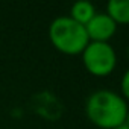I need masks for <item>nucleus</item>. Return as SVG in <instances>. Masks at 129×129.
<instances>
[{
    "mask_svg": "<svg viewBox=\"0 0 129 129\" xmlns=\"http://www.w3.org/2000/svg\"><path fill=\"white\" fill-rule=\"evenodd\" d=\"M85 30L90 41L108 43L117 30V23L106 12H96V15L85 24Z\"/></svg>",
    "mask_w": 129,
    "mask_h": 129,
    "instance_id": "20e7f679",
    "label": "nucleus"
},
{
    "mask_svg": "<svg viewBox=\"0 0 129 129\" xmlns=\"http://www.w3.org/2000/svg\"><path fill=\"white\" fill-rule=\"evenodd\" d=\"M81 55L85 70L96 78H105L115 69L117 55L109 43L90 41Z\"/></svg>",
    "mask_w": 129,
    "mask_h": 129,
    "instance_id": "7ed1b4c3",
    "label": "nucleus"
},
{
    "mask_svg": "<svg viewBox=\"0 0 129 129\" xmlns=\"http://www.w3.org/2000/svg\"><path fill=\"white\" fill-rule=\"evenodd\" d=\"M127 111L126 100L111 90H97L91 93L85 103L88 120L100 129H114L124 124Z\"/></svg>",
    "mask_w": 129,
    "mask_h": 129,
    "instance_id": "f257e3e1",
    "label": "nucleus"
},
{
    "mask_svg": "<svg viewBox=\"0 0 129 129\" xmlns=\"http://www.w3.org/2000/svg\"><path fill=\"white\" fill-rule=\"evenodd\" d=\"M106 14L117 24H129V0H109Z\"/></svg>",
    "mask_w": 129,
    "mask_h": 129,
    "instance_id": "39448f33",
    "label": "nucleus"
},
{
    "mask_svg": "<svg viewBox=\"0 0 129 129\" xmlns=\"http://www.w3.org/2000/svg\"><path fill=\"white\" fill-rule=\"evenodd\" d=\"M114 129H129L126 124H121V126H118V127H114Z\"/></svg>",
    "mask_w": 129,
    "mask_h": 129,
    "instance_id": "1a4fd4ad",
    "label": "nucleus"
},
{
    "mask_svg": "<svg viewBox=\"0 0 129 129\" xmlns=\"http://www.w3.org/2000/svg\"><path fill=\"white\" fill-rule=\"evenodd\" d=\"M120 88H121V96L123 99L129 100V69L123 73L121 76V82H120Z\"/></svg>",
    "mask_w": 129,
    "mask_h": 129,
    "instance_id": "0eeeda50",
    "label": "nucleus"
},
{
    "mask_svg": "<svg viewBox=\"0 0 129 129\" xmlns=\"http://www.w3.org/2000/svg\"><path fill=\"white\" fill-rule=\"evenodd\" d=\"M127 58H129V46H127Z\"/></svg>",
    "mask_w": 129,
    "mask_h": 129,
    "instance_id": "9d476101",
    "label": "nucleus"
},
{
    "mask_svg": "<svg viewBox=\"0 0 129 129\" xmlns=\"http://www.w3.org/2000/svg\"><path fill=\"white\" fill-rule=\"evenodd\" d=\"M96 15V8L93 3L87 2V0H81V2H76L72 5L70 8V18H73L75 21H78L79 24L85 26L93 17Z\"/></svg>",
    "mask_w": 129,
    "mask_h": 129,
    "instance_id": "423d86ee",
    "label": "nucleus"
},
{
    "mask_svg": "<svg viewBox=\"0 0 129 129\" xmlns=\"http://www.w3.org/2000/svg\"><path fill=\"white\" fill-rule=\"evenodd\" d=\"M124 124L129 127V111H127V115H126V121H124Z\"/></svg>",
    "mask_w": 129,
    "mask_h": 129,
    "instance_id": "6e6552de",
    "label": "nucleus"
},
{
    "mask_svg": "<svg viewBox=\"0 0 129 129\" xmlns=\"http://www.w3.org/2000/svg\"><path fill=\"white\" fill-rule=\"evenodd\" d=\"M49 40L52 46L64 55H81L90 43L85 26L69 15L56 17L49 24Z\"/></svg>",
    "mask_w": 129,
    "mask_h": 129,
    "instance_id": "f03ea898",
    "label": "nucleus"
}]
</instances>
